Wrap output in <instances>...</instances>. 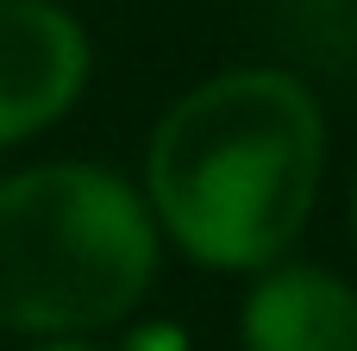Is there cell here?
<instances>
[{"instance_id":"cell-3","label":"cell","mask_w":357,"mask_h":351,"mask_svg":"<svg viewBox=\"0 0 357 351\" xmlns=\"http://www.w3.org/2000/svg\"><path fill=\"white\" fill-rule=\"evenodd\" d=\"M94 82V38L63 0H0V151L56 132Z\"/></svg>"},{"instance_id":"cell-2","label":"cell","mask_w":357,"mask_h":351,"mask_svg":"<svg viewBox=\"0 0 357 351\" xmlns=\"http://www.w3.org/2000/svg\"><path fill=\"white\" fill-rule=\"evenodd\" d=\"M163 232L132 176L38 157L0 176V339H107L151 301Z\"/></svg>"},{"instance_id":"cell-6","label":"cell","mask_w":357,"mask_h":351,"mask_svg":"<svg viewBox=\"0 0 357 351\" xmlns=\"http://www.w3.org/2000/svg\"><path fill=\"white\" fill-rule=\"evenodd\" d=\"M25 351H107L100 339H31Z\"/></svg>"},{"instance_id":"cell-7","label":"cell","mask_w":357,"mask_h":351,"mask_svg":"<svg viewBox=\"0 0 357 351\" xmlns=\"http://www.w3.org/2000/svg\"><path fill=\"white\" fill-rule=\"evenodd\" d=\"M345 232H351V251H357V170H351V188H345Z\"/></svg>"},{"instance_id":"cell-1","label":"cell","mask_w":357,"mask_h":351,"mask_svg":"<svg viewBox=\"0 0 357 351\" xmlns=\"http://www.w3.org/2000/svg\"><path fill=\"white\" fill-rule=\"evenodd\" d=\"M333 126L289 63H232L188 82L144 132L138 195L163 251L213 276L289 257L320 207Z\"/></svg>"},{"instance_id":"cell-5","label":"cell","mask_w":357,"mask_h":351,"mask_svg":"<svg viewBox=\"0 0 357 351\" xmlns=\"http://www.w3.org/2000/svg\"><path fill=\"white\" fill-rule=\"evenodd\" d=\"M119 351H188V333L176 320H157V327H138Z\"/></svg>"},{"instance_id":"cell-4","label":"cell","mask_w":357,"mask_h":351,"mask_svg":"<svg viewBox=\"0 0 357 351\" xmlns=\"http://www.w3.org/2000/svg\"><path fill=\"white\" fill-rule=\"evenodd\" d=\"M232 333L238 351H357V283L289 251L245 276Z\"/></svg>"}]
</instances>
